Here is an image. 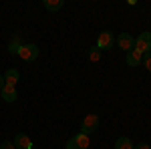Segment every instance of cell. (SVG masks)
<instances>
[{
	"label": "cell",
	"instance_id": "1",
	"mask_svg": "<svg viewBox=\"0 0 151 149\" xmlns=\"http://www.w3.org/2000/svg\"><path fill=\"white\" fill-rule=\"evenodd\" d=\"M133 50L135 53H139L141 57L143 55H147V53H151V32H141L137 38H135V45H133Z\"/></svg>",
	"mask_w": 151,
	"mask_h": 149
},
{
	"label": "cell",
	"instance_id": "2",
	"mask_svg": "<svg viewBox=\"0 0 151 149\" xmlns=\"http://www.w3.org/2000/svg\"><path fill=\"white\" fill-rule=\"evenodd\" d=\"M99 125H101L99 115H97V113H89L85 119H83V123H81V133L91 135V133H95V131L99 129Z\"/></svg>",
	"mask_w": 151,
	"mask_h": 149
},
{
	"label": "cell",
	"instance_id": "3",
	"mask_svg": "<svg viewBox=\"0 0 151 149\" xmlns=\"http://www.w3.org/2000/svg\"><path fill=\"white\" fill-rule=\"evenodd\" d=\"M89 145H91L89 135H85V133H77L73 139H69V141H67L65 149H89Z\"/></svg>",
	"mask_w": 151,
	"mask_h": 149
},
{
	"label": "cell",
	"instance_id": "4",
	"mask_svg": "<svg viewBox=\"0 0 151 149\" xmlns=\"http://www.w3.org/2000/svg\"><path fill=\"white\" fill-rule=\"evenodd\" d=\"M113 45H115V36H113L111 30H103V32H99V36H97V45H95L99 50H111Z\"/></svg>",
	"mask_w": 151,
	"mask_h": 149
},
{
	"label": "cell",
	"instance_id": "5",
	"mask_svg": "<svg viewBox=\"0 0 151 149\" xmlns=\"http://www.w3.org/2000/svg\"><path fill=\"white\" fill-rule=\"evenodd\" d=\"M18 57L22 58V60H26V63H32V60L38 58V46L26 42V45H22V48L18 50Z\"/></svg>",
	"mask_w": 151,
	"mask_h": 149
},
{
	"label": "cell",
	"instance_id": "6",
	"mask_svg": "<svg viewBox=\"0 0 151 149\" xmlns=\"http://www.w3.org/2000/svg\"><path fill=\"white\" fill-rule=\"evenodd\" d=\"M115 45L121 48V50H125V53H129V50H133V45H135V38L129 35V32H121V35L115 38Z\"/></svg>",
	"mask_w": 151,
	"mask_h": 149
},
{
	"label": "cell",
	"instance_id": "7",
	"mask_svg": "<svg viewBox=\"0 0 151 149\" xmlns=\"http://www.w3.org/2000/svg\"><path fill=\"white\" fill-rule=\"evenodd\" d=\"M14 147L16 149H32V139L28 137L26 133H16V137H14Z\"/></svg>",
	"mask_w": 151,
	"mask_h": 149
},
{
	"label": "cell",
	"instance_id": "8",
	"mask_svg": "<svg viewBox=\"0 0 151 149\" xmlns=\"http://www.w3.org/2000/svg\"><path fill=\"white\" fill-rule=\"evenodd\" d=\"M0 97L6 101V103H14L18 99V93H16V87H10V85H4L0 89Z\"/></svg>",
	"mask_w": 151,
	"mask_h": 149
},
{
	"label": "cell",
	"instance_id": "9",
	"mask_svg": "<svg viewBox=\"0 0 151 149\" xmlns=\"http://www.w3.org/2000/svg\"><path fill=\"white\" fill-rule=\"evenodd\" d=\"M2 77H4V85L16 87V83L20 81V73H18L16 69H8L6 73H4V75H2Z\"/></svg>",
	"mask_w": 151,
	"mask_h": 149
},
{
	"label": "cell",
	"instance_id": "10",
	"mask_svg": "<svg viewBox=\"0 0 151 149\" xmlns=\"http://www.w3.org/2000/svg\"><path fill=\"white\" fill-rule=\"evenodd\" d=\"M141 60H143V57H141L139 53H135V50H129L127 57H125V63H127L129 67H139Z\"/></svg>",
	"mask_w": 151,
	"mask_h": 149
},
{
	"label": "cell",
	"instance_id": "11",
	"mask_svg": "<svg viewBox=\"0 0 151 149\" xmlns=\"http://www.w3.org/2000/svg\"><path fill=\"white\" fill-rule=\"evenodd\" d=\"M42 6H45L48 12H57V10H60V8L65 6V2H63V0H45Z\"/></svg>",
	"mask_w": 151,
	"mask_h": 149
},
{
	"label": "cell",
	"instance_id": "12",
	"mask_svg": "<svg viewBox=\"0 0 151 149\" xmlns=\"http://www.w3.org/2000/svg\"><path fill=\"white\" fill-rule=\"evenodd\" d=\"M22 48V42H20V36H12L10 45H8V53L10 55H18V50Z\"/></svg>",
	"mask_w": 151,
	"mask_h": 149
},
{
	"label": "cell",
	"instance_id": "13",
	"mask_svg": "<svg viewBox=\"0 0 151 149\" xmlns=\"http://www.w3.org/2000/svg\"><path fill=\"white\" fill-rule=\"evenodd\" d=\"M135 145H133V141L129 137H119L115 141V149H133Z\"/></svg>",
	"mask_w": 151,
	"mask_h": 149
},
{
	"label": "cell",
	"instance_id": "14",
	"mask_svg": "<svg viewBox=\"0 0 151 149\" xmlns=\"http://www.w3.org/2000/svg\"><path fill=\"white\" fill-rule=\"evenodd\" d=\"M89 58H91L93 63H99V60H101V50H99L97 46H91V48H89Z\"/></svg>",
	"mask_w": 151,
	"mask_h": 149
},
{
	"label": "cell",
	"instance_id": "15",
	"mask_svg": "<svg viewBox=\"0 0 151 149\" xmlns=\"http://www.w3.org/2000/svg\"><path fill=\"white\" fill-rule=\"evenodd\" d=\"M141 65L145 67V69L151 73V53H147V55H143V60H141Z\"/></svg>",
	"mask_w": 151,
	"mask_h": 149
},
{
	"label": "cell",
	"instance_id": "16",
	"mask_svg": "<svg viewBox=\"0 0 151 149\" xmlns=\"http://www.w3.org/2000/svg\"><path fill=\"white\" fill-rule=\"evenodd\" d=\"M0 149H16V147H14L12 141H2V143H0Z\"/></svg>",
	"mask_w": 151,
	"mask_h": 149
},
{
	"label": "cell",
	"instance_id": "17",
	"mask_svg": "<svg viewBox=\"0 0 151 149\" xmlns=\"http://www.w3.org/2000/svg\"><path fill=\"white\" fill-rule=\"evenodd\" d=\"M133 149H151V147H149V143H145V141H141V143H137V145H135Z\"/></svg>",
	"mask_w": 151,
	"mask_h": 149
},
{
	"label": "cell",
	"instance_id": "18",
	"mask_svg": "<svg viewBox=\"0 0 151 149\" xmlns=\"http://www.w3.org/2000/svg\"><path fill=\"white\" fill-rule=\"evenodd\" d=\"M2 87H4V77L0 75V89H2Z\"/></svg>",
	"mask_w": 151,
	"mask_h": 149
}]
</instances>
